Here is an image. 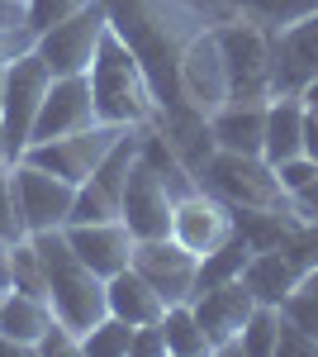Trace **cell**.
<instances>
[{
  "mask_svg": "<svg viewBox=\"0 0 318 357\" xmlns=\"http://www.w3.org/2000/svg\"><path fill=\"white\" fill-rule=\"evenodd\" d=\"M48 86H53V72L33 48L15 53L0 67V129L10 138L15 158L29 148V134H33V119H38V105H43Z\"/></svg>",
  "mask_w": 318,
  "mask_h": 357,
  "instance_id": "cell-3",
  "label": "cell"
},
{
  "mask_svg": "<svg viewBox=\"0 0 318 357\" xmlns=\"http://www.w3.org/2000/svg\"><path fill=\"white\" fill-rule=\"evenodd\" d=\"M33 48V33H0V62H10L15 53Z\"/></svg>",
  "mask_w": 318,
  "mask_h": 357,
  "instance_id": "cell-37",
  "label": "cell"
},
{
  "mask_svg": "<svg viewBox=\"0 0 318 357\" xmlns=\"http://www.w3.org/2000/svg\"><path fill=\"white\" fill-rule=\"evenodd\" d=\"M247 257H252L247 234H233L228 243H218L209 257H200V291H205V286H223V281H238L242 267H247Z\"/></svg>",
  "mask_w": 318,
  "mask_h": 357,
  "instance_id": "cell-23",
  "label": "cell"
},
{
  "mask_svg": "<svg viewBox=\"0 0 318 357\" xmlns=\"http://www.w3.org/2000/svg\"><path fill=\"white\" fill-rule=\"evenodd\" d=\"M304 105H314V110H318V77L309 82V91H304Z\"/></svg>",
  "mask_w": 318,
  "mask_h": 357,
  "instance_id": "cell-40",
  "label": "cell"
},
{
  "mask_svg": "<svg viewBox=\"0 0 318 357\" xmlns=\"http://www.w3.org/2000/svg\"><path fill=\"white\" fill-rule=\"evenodd\" d=\"M81 353L86 357H133V324L119 314H105L95 329L81 333Z\"/></svg>",
  "mask_w": 318,
  "mask_h": 357,
  "instance_id": "cell-24",
  "label": "cell"
},
{
  "mask_svg": "<svg viewBox=\"0 0 318 357\" xmlns=\"http://www.w3.org/2000/svg\"><path fill=\"white\" fill-rule=\"evenodd\" d=\"M233 20H247V24H262L266 33L294 24L304 15H318V0H218Z\"/></svg>",
  "mask_w": 318,
  "mask_h": 357,
  "instance_id": "cell-21",
  "label": "cell"
},
{
  "mask_svg": "<svg viewBox=\"0 0 318 357\" xmlns=\"http://www.w3.org/2000/svg\"><path fill=\"white\" fill-rule=\"evenodd\" d=\"M0 67H5V62H0Z\"/></svg>",
  "mask_w": 318,
  "mask_h": 357,
  "instance_id": "cell-42",
  "label": "cell"
},
{
  "mask_svg": "<svg viewBox=\"0 0 318 357\" xmlns=\"http://www.w3.org/2000/svg\"><path fill=\"white\" fill-rule=\"evenodd\" d=\"M10 291H24V296L48 301V272H43V257H38V248L29 243V238L15 243V286Z\"/></svg>",
  "mask_w": 318,
  "mask_h": 357,
  "instance_id": "cell-27",
  "label": "cell"
},
{
  "mask_svg": "<svg viewBox=\"0 0 318 357\" xmlns=\"http://www.w3.org/2000/svg\"><path fill=\"white\" fill-rule=\"evenodd\" d=\"M280 305H262L252 310V319L242 324V338H238V353L247 357H276V338H280Z\"/></svg>",
  "mask_w": 318,
  "mask_h": 357,
  "instance_id": "cell-25",
  "label": "cell"
},
{
  "mask_svg": "<svg viewBox=\"0 0 318 357\" xmlns=\"http://www.w3.org/2000/svg\"><path fill=\"white\" fill-rule=\"evenodd\" d=\"M318 353V338L304 333L299 324L280 319V338H276V357H314Z\"/></svg>",
  "mask_w": 318,
  "mask_h": 357,
  "instance_id": "cell-32",
  "label": "cell"
},
{
  "mask_svg": "<svg viewBox=\"0 0 318 357\" xmlns=\"http://www.w3.org/2000/svg\"><path fill=\"white\" fill-rule=\"evenodd\" d=\"M161 353H166V333H161V324L133 329V357H161Z\"/></svg>",
  "mask_w": 318,
  "mask_h": 357,
  "instance_id": "cell-34",
  "label": "cell"
},
{
  "mask_svg": "<svg viewBox=\"0 0 318 357\" xmlns=\"http://www.w3.org/2000/svg\"><path fill=\"white\" fill-rule=\"evenodd\" d=\"M15 162V153H10V138H5V129H0V172Z\"/></svg>",
  "mask_w": 318,
  "mask_h": 357,
  "instance_id": "cell-39",
  "label": "cell"
},
{
  "mask_svg": "<svg viewBox=\"0 0 318 357\" xmlns=\"http://www.w3.org/2000/svg\"><path fill=\"white\" fill-rule=\"evenodd\" d=\"M10 167L0 172V243L29 238V224H24V215H19V195H15V172H10Z\"/></svg>",
  "mask_w": 318,
  "mask_h": 357,
  "instance_id": "cell-28",
  "label": "cell"
},
{
  "mask_svg": "<svg viewBox=\"0 0 318 357\" xmlns=\"http://www.w3.org/2000/svg\"><path fill=\"white\" fill-rule=\"evenodd\" d=\"M105 29H109L105 0H90V5H81L77 15H67L62 24L43 29V33L33 38V53L48 62L53 77H86L90 62H95L100 38H105Z\"/></svg>",
  "mask_w": 318,
  "mask_h": 357,
  "instance_id": "cell-4",
  "label": "cell"
},
{
  "mask_svg": "<svg viewBox=\"0 0 318 357\" xmlns=\"http://www.w3.org/2000/svg\"><path fill=\"white\" fill-rule=\"evenodd\" d=\"M195 319H200V329L209 338V353H238V338H242V324L252 319V310H257V296L238 281H223V286H205V291H195Z\"/></svg>",
  "mask_w": 318,
  "mask_h": 357,
  "instance_id": "cell-12",
  "label": "cell"
},
{
  "mask_svg": "<svg viewBox=\"0 0 318 357\" xmlns=\"http://www.w3.org/2000/svg\"><path fill=\"white\" fill-rule=\"evenodd\" d=\"M157 324H161V333H166V353H176V357L209 353V338H205V329H200L190 301L186 305H166V314H161Z\"/></svg>",
  "mask_w": 318,
  "mask_h": 357,
  "instance_id": "cell-22",
  "label": "cell"
},
{
  "mask_svg": "<svg viewBox=\"0 0 318 357\" xmlns=\"http://www.w3.org/2000/svg\"><path fill=\"white\" fill-rule=\"evenodd\" d=\"M0 33H29V5L24 0H0Z\"/></svg>",
  "mask_w": 318,
  "mask_h": 357,
  "instance_id": "cell-35",
  "label": "cell"
},
{
  "mask_svg": "<svg viewBox=\"0 0 318 357\" xmlns=\"http://www.w3.org/2000/svg\"><path fill=\"white\" fill-rule=\"evenodd\" d=\"M53 305L38 301V296H24V291H5V310H0V338L15 343L19 353H33L38 338L53 324Z\"/></svg>",
  "mask_w": 318,
  "mask_h": 357,
  "instance_id": "cell-20",
  "label": "cell"
},
{
  "mask_svg": "<svg viewBox=\"0 0 318 357\" xmlns=\"http://www.w3.org/2000/svg\"><path fill=\"white\" fill-rule=\"evenodd\" d=\"M10 172H15V195H19V215H24L29 234H38V229H67L77 186H67L62 176L24 162V158H15Z\"/></svg>",
  "mask_w": 318,
  "mask_h": 357,
  "instance_id": "cell-13",
  "label": "cell"
},
{
  "mask_svg": "<svg viewBox=\"0 0 318 357\" xmlns=\"http://www.w3.org/2000/svg\"><path fill=\"white\" fill-rule=\"evenodd\" d=\"M24 5H29V0H24Z\"/></svg>",
  "mask_w": 318,
  "mask_h": 357,
  "instance_id": "cell-43",
  "label": "cell"
},
{
  "mask_svg": "<svg viewBox=\"0 0 318 357\" xmlns=\"http://www.w3.org/2000/svg\"><path fill=\"white\" fill-rule=\"evenodd\" d=\"M299 281H304V267H299L280 243L276 248H252V257H247V267H242V286L262 305H280Z\"/></svg>",
  "mask_w": 318,
  "mask_h": 357,
  "instance_id": "cell-17",
  "label": "cell"
},
{
  "mask_svg": "<svg viewBox=\"0 0 318 357\" xmlns=\"http://www.w3.org/2000/svg\"><path fill=\"white\" fill-rule=\"evenodd\" d=\"M0 310H5V291H0Z\"/></svg>",
  "mask_w": 318,
  "mask_h": 357,
  "instance_id": "cell-41",
  "label": "cell"
},
{
  "mask_svg": "<svg viewBox=\"0 0 318 357\" xmlns=\"http://www.w3.org/2000/svg\"><path fill=\"white\" fill-rule=\"evenodd\" d=\"M276 176H280V186H285V195H299V191H309L318 181V162L314 158H285V162L276 167Z\"/></svg>",
  "mask_w": 318,
  "mask_h": 357,
  "instance_id": "cell-31",
  "label": "cell"
},
{
  "mask_svg": "<svg viewBox=\"0 0 318 357\" xmlns=\"http://www.w3.org/2000/svg\"><path fill=\"white\" fill-rule=\"evenodd\" d=\"M299 153H304V96H271L262 158L271 167H280L285 158H299Z\"/></svg>",
  "mask_w": 318,
  "mask_h": 357,
  "instance_id": "cell-19",
  "label": "cell"
},
{
  "mask_svg": "<svg viewBox=\"0 0 318 357\" xmlns=\"http://www.w3.org/2000/svg\"><path fill=\"white\" fill-rule=\"evenodd\" d=\"M318 77V15L271 33V96H304Z\"/></svg>",
  "mask_w": 318,
  "mask_h": 357,
  "instance_id": "cell-9",
  "label": "cell"
},
{
  "mask_svg": "<svg viewBox=\"0 0 318 357\" xmlns=\"http://www.w3.org/2000/svg\"><path fill=\"white\" fill-rule=\"evenodd\" d=\"M266 105L271 100H228L209 114V138L218 153H262L266 138Z\"/></svg>",
  "mask_w": 318,
  "mask_h": 357,
  "instance_id": "cell-16",
  "label": "cell"
},
{
  "mask_svg": "<svg viewBox=\"0 0 318 357\" xmlns=\"http://www.w3.org/2000/svg\"><path fill=\"white\" fill-rule=\"evenodd\" d=\"M171 215H176V195L166 191V181L138 153L129 181H124V195H119V220L129 224V234L143 243V238H166L171 234Z\"/></svg>",
  "mask_w": 318,
  "mask_h": 357,
  "instance_id": "cell-10",
  "label": "cell"
},
{
  "mask_svg": "<svg viewBox=\"0 0 318 357\" xmlns=\"http://www.w3.org/2000/svg\"><path fill=\"white\" fill-rule=\"evenodd\" d=\"M176 86H181V100H186L195 114H205V119L233 100L228 62H223V48H218V33H214V29H195V33H190V43L181 48Z\"/></svg>",
  "mask_w": 318,
  "mask_h": 357,
  "instance_id": "cell-5",
  "label": "cell"
},
{
  "mask_svg": "<svg viewBox=\"0 0 318 357\" xmlns=\"http://www.w3.org/2000/svg\"><path fill=\"white\" fill-rule=\"evenodd\" d=\"M105 301H109V314H119V319H129L133 329H143V324H157L161 314H166V301H161L157 291H152V281L138 272V267H124V272H114L105 281Z\"/></svg>",
  "mask_w": 318,
  "mask_h": 357,
  "instance_id": "cell-18",
  "label": "cell"
},
{
  "mask_svg": "<svg viewBox=\"0 0 318 357\" xmlns=\"http://www.w3.org/2000/svg\"><path fill=\"white\" fill-rule=\"evenodd\" d=\"M90 124H100L95 100H90V77H53L43 105H38L29 143H48V138L77 134V129H90Z\"/></svg>",
  "mask_w": 318,
  "mask_h": 357,
  "instance_id": "cell-14",
  "label": "cell"
},
{
  "mask_svg": "<svg viewBox=\"0 0 318 357\" xmlns=\"http://www.w3.org/2000/svg\"><path fill=\"white\" fill-rule=\"evenodd\" d=\"M133 267L152 281V291H157L166 305H186L195 301V291H200V257L181 248L171 234L166 238H143V243H133Z\"/></svg>",
  "mask_w": 318,
  "mask_h": 357,
  "instance_id": "cell-8",
  "label": "cell"
},
{
  "mask_svg": "<svg viewBox=\"0 0 318 357\" xmlns=\"http://www.w3.org/2000/svg\"><path fill=\"white\" fill-rule=\"evenodd\" d=\"M119 134H124L119 124H90V129L48 138V143H29L19 158L43 167V172H53V176H62L67 186H86L95 176V167L105 162V153L119 143Z\"/></svg>",
  "mask_w": 318,
  "mask_h": 357,
  "instance_id": "cell-6",
  "label": "cell"
},
{
  "mask_svg": "<svg viewBox=\"0 0 318 357\" xmlns=\"http://www.w3.org/2000/svg\"><path fill=\"white\" fill-rule=\"evenodd\" d=\"M214 33H218V48L228 62L233 100H271V33L247 20L214 24Z\"/></svg>",
  "mask_w": 318,
  "mask_h": 357,
  "instance_id": "cell-7",
  "label": "cell"
},
{
  "mask_svg": "<svg viewBox=\"0 0 318 357\" xmlns=\"http://www.w3.org/2000/svg\"><path fill=\"white\" fill-rule=\"evenodd\" d=\"M105 220H119V200H114L109 191H100L95 181L77 186V200H72L67 224H105Z\"/></svg>",
  "mask_w": 318,
  "mask_h": 357,
  "instance_id": "cell-26",
  "label": "cell"
},
{
  "mask_svg": "<svg viewBox=\"0 0 318 357\" xmlns=\"http://www.w3.org/2000/svg\"><path fill=\"white\" fill-rule=\"evenodd\" d=\"M200 186L214 191L218 200H228L233 210H271V215L299 220L294 215V200L285 195L276 167L266 162L262 153H218L214 148V158L200 172Z\"/></svg>",
  "mask_w": 318,
  "mask_h": 357,
  "instance_id": "cell-2",
  "label": "cell"
},
{
  "mask_svg": "<svg viewBox=\"0 0 318 357\" xmlns=\"http://www.w3.org/2000/svg\"><path fill=\"white\" fill-rule=\"evenodd\" d=\"M15 286V243H0V291Z\"/></svg>",
  "mask_w": 318,
  "mask_h": 357,
  "instance_id": "cell-38",
  "label": "cell"
},
{
  "mask_svg": "<svg viewBox=\"0 0 318 357\" xmlns=\"http://www.w3.org/2000/svg\"><path fill=\"white\" fill-rule=\"evenodd\" d=\"M304 158L318 162V110L314 105H304Z\"/></svg>",
  "mask_w": 318,
  "mask_h": 357,
  "instance_id": "cell-36",
  "label": "cell"
},
{
  "mask_svg": "<svg viewBox=\"0 0 318 357\" xmlns=\"http://www.w3.org/2000/svg\"><path fill=\"white\" fill-rule=\"evenodd\" d=\"M33 353H48V357L81 353V333H77V329H67L62 319H53V324H48V333L38 338V348H33Z\"/></svg>",
  "mask_w": 318,
  "mask_h": 357,
  "instance_id": "cell-33",
  "label": "cell"
},
{
  "mask_svg": "<svg viewBox=\"0 0 318 357\" xmlns=\"http://www.w3.org/2000/svg\"><path fill=\"white\" fill-rule=\"evenodd\" d=\"M280 314H285L290 324H299L304 333L318 338V286H304V281H299L290 296L280 301Z\"/></svg>",
  "mask_w": 318,
  "mask_h": 357,
  "instance_id": "cell-29",
  "label": "cell"
},
{
  "mask_svg": "<svg viewBox=\"0 0 318 357\" xmlns=\"http://www.w3.org/2000/svg\"><path fill=\"white\" fill-rule=\"evenodd\" d=\"M67 243H72V252L90 272L109 281L114 272H124L133 262V243L138 238L129 234L124 220H105V224H67Z\"/></svg>",
  "mask_w": 318,
  "mask_h": 357,
  "instance_id": "cell-15",
  "label": "cell"
},
{
  "mask_svg": "<svg viewBox=\"0 0 318 357\" xmlns=\"http://www.w3.org/2000/svg\"><path fill=\"white\" fill-rule=\"evenodd\" d=\"M90 100H95V119L100 124H119V129H143L157 119V96H152V82L143 72V62L129 43L105 29L100 48H95V62H90Z\"/></svg>",
  "mask_w": 318,
  "mask_h": 357,
  "instance_id": "cell-1",
  "label": "cell"
},
{
  "mask_svg": "<svg viewBox=\"0 0 318 357\" xmlns=\"http://www.w3.org/2000/svg\"><path fill=\"white\" fill-rule=\"evenodd\" d=\"M238 234V215L228 200H218L214 191H190L176 200V215H171V238L181 248H190L195 257H209L218 243H228Z\"/></svg>",
  "mask_w": 318,
  "mask_h": 357,
  "instance_id": "cell-11",
  "label": "cell"
},
{
  "mask_svg": "<svg viewBox=\"0 0 318 357\" xmlns=\"http://www.w3.org/2000/svg\"><path fill=\"white\" fill-rule=\"evenodd\" d=\"M81 5H90V0H29V33L38 38L43 29H53L67 15H77Z\"/></svg>",
  "mask_w": 318,
  "mask_h": 357,
  "instance_id": "cell-30",
  "label": "cell"
}]
</instances>
